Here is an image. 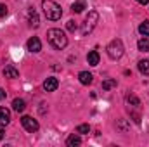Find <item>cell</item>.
Here are the masks:
<instances>
[{"label": "cell", "instance_id": "1", "mask_svg": "<svg viewBox=\"0 0 149 147\" xmlns=\"http://www.w3.org/2000/svg\"><path fill=\"white\" fill-rule=\"evenodd\" d=\"M47 40H49V43H50L54 49H57V50H61V49H64V47L68 45V37H66V33H64L63 30H59V28L49 30V31H47Z\"/></svg>", "mask_w": 149, "mask_h": 147}, {"label": "cell", "instance_id": "2", "mask_svg": "<svg viewBox=\"0 0 149 147\" xmlns=\"http://www.w3.org/2000/svg\"><path fill=\"white\" fill-rule=\"evenodd\" d=\"M42 9H43L45 17L50 19V21H57V19H61V16H63L61 5L56 3L54 0H43V2H42Z\"/></svg>", "mask_w": 149, "mask_h": 147}, {"label": "cell", "instance_id": "3", "mask_svg": "<svg viewBox=\"0 0 149 147\" xmlns=\"http://www.w3.org/2000/svg\"><path fill=\"white\" fill-rule=\"evenodd\" d=\"M97 23H99V14H97L95 10H90V12H88V16L85 17L83 24H81V30H80L81 37H87V35H90V33L94 31V28L97 26Z\"/></svg>", "mask_w": 149, "mask_h": 147}, {"label": "cell", "instance_id": "4", "mask_svg": "<svg viewBox=\"0 0 149 147\" xmlns=\"http://www.w3.org/2000/svg\"><path fill=\"white\" fill-rule=\"evenodd\" d=\"M108 55L111 57V59H120L121 55H123V50H125V47H123V42L120 40V38H114L111 43L108 45Z\"/></svg>", "mask_w": 149, "mask_h": 147}, {"label": "cell", "instance_id": "5", "mask_svg": "<svg viewBox=\"0 0 149 147\" xmlns=\"http://www.w3.org/2000/svg\"><path fill=\"white\" fill-rule=\"evenodd\" d=\"M21 125H23V126H24V130H26V132H30V133L37 132L38 128H40L38 121H37V119H33L31 116H23V118H21Z\"/></svg>", "mask_w": 149, "mask_h": 147}, {"label": "cell", "instance_id": "6", "mask_svg": "<svg viewBox=\"0 0 149 147\" xmlns=\"http://www.w3.org/2000/svg\"><path fill=\"white\" fill-rule=\"evenodd\" d=\"M57 87H59V80L54 78V76H50V78H47V80L43 81V90H45V92H54Z\"/></svg>", "mask_w": 149, "mask_h": 147}, {"label": "cell", "instance_id": "7", "mask_svg": "<svg viewBox=\"0 0 149 147\" xmlns=\"http://www.w3.org/2000/svg\"><path fill=\"white\" fill-rule=\"evenodd\" d=\"M26 17H28V24H30L31 28H37L38 24H40L38 14L33 10V7H30V9H28V12H26Z\"/></svg>", "mask_w": 149, "mask_h": 147}, {"label": "cell", "instance_id": "8", "mask_svg": "<svg viewBox=\"0 0 149 147\" xmlns=\"http://www.w3.org/2000/svg\"><path fill=\"white\" fill-rule=\"evenodd\" d=\"M26 47H28L30 52H40V50H42V42H40L37 37H31L30 40H28Z\"/></svg>", "mask_w": 149, "mask_h": 147}, {"label": "cell", "instance_id": "9", "mask_svg": "<svg viewBox=\"0 0 149 147\" xmlns=\"http://www.w3.org/2000/svg\"><path fill=\"white\" fill-rule=\"evenodd\" d=\"M10 123V111L7 107H0V126H5Z\"/></svg>", "mask_w": 149, "mask_h": 147}, {"label": "cell", "instance_id": "10", "mask_svg": "<svg viewBox=\"0 0 149 147\" xmlns=\"http://www.w3.org/2000/svg\"><path fill=\"white\" fill-rule=\"evenodd\" d=\"M3 76L14 80V78H19V71H17L14 66H5V69H3Z\"/></svg>", "mask_w": 149, "mask_h": 147}, {"label": "cell", "instance_id": "11", "mask_svg": "<svg viewBox=\"0 0 149 147\" xmlns=\"http://www.w3.org/2000/svg\"><path fill=\"white\" fill-rule=\"evenodd\" d=\"M78 80H80V83H81V85H90V83H92V80H94V76L88 73V71H81V73L78 74Z\"/></svg>", "mask_w": 149, "mask_h": 147}, {"label": "cell", "instance_id": "12", "mask_svg": "<svg viewBox=\"0 0 149 147\" xmlns=\"http://www.w3.org/2000/svg\"><path fill=\"white\" fill-rule=\"evenodd\" d=\"M87 61H88L90 66H97L99 64V52L97 50H90L88 55H87Z\"/></svg>", "mask_w": 149, "mask_h": 147}, {"label": "cell", "instance_id": "13", "mask_svg": "<svg viewBox=\"0 0 149 147\" xmlns=\"http://www.w3.org/2000/svg\"><path fill=\"white\" fill-rule=\"evenodd\" d=\"M83 9H87V3L83 0H76V2H73V5H71V10H73L74 14L83 12Z\"/></svg>", "mask_w": 149, "mask_h": 147}, {"label": "cell", "instance_id": "14", "mask_svg": "<svg viewBox=\"0 0 149 147\" xmlns=\"http://www.w3.org/2000/svg\"><path fill=\"white\" fill-rule=\"evenodd\" d=\"M24 107H26V102L23 99H14L12 101V109L16 111V112H23Z\"/></svg>", "mask_w": 149, "mask_h": 147}, {"label": "cell", "instance_id": "15", "mask_svg": "<svg viewBox=\"0 0 149 147\" xmlns=\"http://www.w3.org/2000/svg\"><path fill=\"white\" fill-rule=\"evenodd\" d=\"M137 47H139V50H141V52H149V40L146 37L141 38V40L137 42Z\"/></svg>", "mask_w": 149, "mask_h": 147}, {"label": "cell", "instance_id": "16", "mask_svg": "<svg viewBox=\"0 0 149 147\" xmlns=\"http://www.w3.org/2000/svg\"><path fill=\"white\" fill-rule=\"evenodd\" d=\"M66 144H68V146L70 147H74V146H80V144H81V139H80V137H78V135H70V137H68V140H66Z\"/></svg>", "mask_w": 149, "mask_h": 147}, {"label": "cell", "instance_id": "17", "mask_svg": "<svg viewBox=\"0 0 149 147\" xmlns=\"http://www.w3.org/2000/svg\"><path fill=\"white\" fill-rule=\"evenodd\" d=\"M139 71H141L142 74H149V59L139 61Z\"/></svg>", "mask_w": 149, "mask_h": 147}, {"label": "cell", "instance_id": "18", "mask_svg": "<svg viewBox=\"0 0 149 147\" xmlns=\"http://www.w3.org/2000/svg\"><path fill=\"white\" fill-rule=\"evenodd\" d=\"M139 33L142 37H149V21H142L139 24Z\"/></svg>", "mask_w": 149, "mask_h": 147}, {"label": "cell", "instance_id": "19", "mask_svg": "<svg viewBox=\"0 0 149 147\" xmlns=\"http://www.w3.org/2000/svg\"><path fill=\"white\" fill-rule=\"evenodd\" d=\"M118 83H116V80H113V78H109V80H104L102 81V90H111V88H114Z\"/></svg>", "mask_w": 149, "mask_h": 147}, {"label": "cell", "instance_id": "20", "mask_svg": "<svg viewBox=\"0 0 149 147\" xmlns=\"http://www.w3.org/2000/svg\"><path fill=\"white\" fill-rule=\"evenodd\" d=\"M127 102H128L130 106H141V101H139L135 95H132V94H130V95H127Z\"/></svg>", "mask_w": 149, "mask_h": 147}, {"label": "cell", "instance_id": "21", "mask_svg": "<svg viewBox=\"0 0 149 147\" xmlns=\"http://www.w3.org/2000/svg\"><path fill=\"white\" fill-rule=\"evenodd\" d=\"M66 28H68V31L74 33V31L78 30V24H76V21H74V19H70V21L66 23Z\"/></svg>", "mask_w": 149, "mask_h": 147}, {"label": "cell", "instance_id": "22", "mask_svg": "<svg viewBox=\"0 0 149 147\" xmlns=\"http://www.w3.org/2000/svg\"><path fill=\"white\" fill-rule=\"evenodd\" d=\"M88 132H90L88 125H78L76 126V133H88Z\"/></svg>", "mask_w": 149, "mask_h": 147}, {"label": "cell", "instance_id": "23", "mask_svg": "<svg viewBox=\"0 0 149 147\" xmlns=\"http://www.w3.org/2000/svg\"><path fill=\"white\" fill-rule=\"evenodd\" d=\"M116 126H118V128H120V130H121V132H127V130H128V125H127V123H125V119H120V121H118V125H116Z\"/></svg>", "mask_w": 149, "mask_h": 147}, {"label": "cell", "instance_id": "24", "mask_svg": "<svg viewBox=\"0 0 149 147\" xmlns=\"http://www.w3.org/2000/svg\"><path fill=\"white\" fill-rule=\"evenodd\" d=\"M5 16H7V7H5L3 3H0V19L5 17Z\"/></svg>", "mask_w": 149, "mask_h": 147}, {"label": "cell", "instance_id": "25", "mask_svg": "<svg viewBox=\"0 0 149 147\" xmlns=\"http://www.w3.org/2000/svg\"><path fill=\"white\" fill-rule=\"evenodd\" d=\"M5 95H7V94H5V90H3V88H0V101H2V99H5Z\"/></svg>", "mask_w": 149, "mask_h": 147}, {"label": "cell", "instance_id": "26", "mask_svg": "<svg viewBox=\"0 0 149 147\" xmlns=\"http://www.w3.org/2000/svg\"><path fill=\"white\" fill-rule=\"evenodd\" d=\"M3 135H5V130H3V128H2V126H0V140H2V139H3Z\"/></svg>", "mask_w": 149, "mask_h": 147}, {"label": "cell", "instance_id": "27", "mask_svg": "<svg viewBox=\"0 0 149 147\" xmlns=\"http://www.w3.org/2000/svg\"><path fill=\"white\" fill-rule=\"evenodd\" d=\"M139 3H142V5H146V3H149V0H137Z\"/></svg>", "mask_w": 149, "mask_h": 147}]
</instances>
